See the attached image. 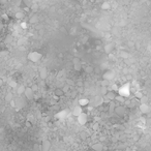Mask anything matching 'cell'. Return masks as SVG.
<instances>
[{"instance_id":"cell-24","label":"cell","mask_w":151,"mask_h":151,"mask_svg":"<svg viewBox=\"0 0 151 151\" xmlns=\"http://www.w3.org/2000/svg\"><path fill=\"white\" fill-rule=\"evenodd\" d=\"M24 16H25V14H24L23 11H18L17 14H16V18H17V19H20V20H21V19L24 18Z\"/></svg>"},{"instance_id":"cell-22","label":"cell","mask_w":151,"mask_h":151,"mask_svg":"<svg viewBox=\"0 0 151 151\" xmlns=\"http://www.w3.org/2000/svg\"><path fill=\"white\" fill-rule=\"evenodd\" d=\"M25 89H26V87H25V86H19L18 89H17L18 94H24Z\"/></svg>"},{"instance_id":"cell-18","label":"cell","mask_w":151,"mask_h":151,"mask_svg":"<svg viewBox=\"0 0 151 151\" xmlns=\"http://www.w3.org/2000/svg\"><path fill=\"white\" fill-rule=\"evenodd\" d=\"M113 49H114V46H113L112 43H108V45L105 46V51H106V53H108V54L112 53Z\"/></svg>"},{"instance_id":"cell-19","label":"cell","mask_w":151,"mask_h":151,"mask_svg":"<svg viewBox=\"0 0 151 151\" xmlns=\"http://www.w3.org/2000/svg\"><path fill=\"white\" fill-rule=\"evenodd\" d=\"M110 8H111V4H110L109 2L105 1V2L102 3V9H103V11H109Z\"/></svg>"},{"instance_id":"cell-4","label":"cell","mask_w":151,"mask_h":151,"mask_svg":"<svg viewBox=\"0 0 151 151\" xmlns=\"http://www.w3.org/2000/svg\"><path fill=\"white\" fill-rule=\"evenodd\" d=\"M34 91L32 89V87H26V89H25V92H24V97L26 98L27 100H31L34 98V96H35V94H34Z\"/></svg>"},{"instance_id":"cell-8","label":"cell","mask_w":151,"mask_h":151,"mask_svg":"<svg viewBox=\"0 0 151 151\" xmlns=\"http://www.w3.org/2000/svg\"><path fill=\"white\" fill-rule=\"evenodd\" d=\"M50 148H51V143L48 140L43 141L42 145H40V151H50Z\"/></svg>"},{"instance_id":"cell-5","label":"cell","mask_w":151,"mask_h":151,"mask_svg":"<svg viewBox=\"0 0 151 151\" xmlns=\"http://www.w3.org/2000/svg\"><path fill=\"white\" fill-rule=\"evenodd\" d=\"M114 113L119 117H123V116L126 114V108L124 106H117L115 108V111Z\"/></svg>"},{"instance_id":"cell-25","label":"cell","mask_w":151,"mask_h":151,"mask_svg":"<svg viewBox=\"0 0 151 151\" xmlns=\"http://www.w3.org/2000/svg\"><path fill=\"white\" fill-rule=\"evenodd\" d=\"M100 91H102V95H106V94L107 93H108V86H102V90H100Z\"/></svg>"},{"instance_id":"cell-3","label":"cell","mask_w":151,"mask_h":151,"mask_svg":"<svg viewBox=\"0 0 151 151\" xmlns=\"http://www.w3.org/2000/svg\"><path fill=\"white\" fill-rule=\"evenodd\" d=\"M42 57H43L42 53L36 52V51L30 52L29 54H28V59H29L30 61H32V62H38L40 59H42Z\"/></svg>"},{"instance_id":"cell-20","label":"cell","mask_w":151,"mask_h":151,"mask_svg":"<svg viewBox=\"0 0 151 151\" xmlns=\"http://www.w3.org/2000/svg\"><path fill=\"white\" fill-rule=\"evenodd\" d=\"M39 75H40V78L43 79V80H45L47 78V76H48V73H47V70L46 68H42L39 71Z\"/></svg>"},{"instance_id":"cell-32","label":"cell","mask_w":151,"mask_h":151,"mask_svg":"<svg viewBox=\"0 0 151 151\" xmlns=\"http://www.w3.org/2000/svg\"><path fill=\"white\" fill-rule=\"evenodd\" d=\"M11 87H14V88H15V87H18V86H17V84H16L15 82H11Z\"/></svg>"},{"instance_id":"cell-29","label":"cell","mask_w":151,"mask_h":151,"mask_svg":"<svg viewBox=\"0 0 151 151\" xmlns=\"http://www.w3.org/2000/svg\"><path fill=\"white\" fill-rule=\"evenodd\" d=\"M21 27L23 28V29H26V28H27V23H26V22L22 21L21 22Z\"/></svg>"},{"instance_id":"cell-27","label":"cell","mask_w":151,"mask_h":151,"mask_svg":"<svg viewBox=\"0 0 151 151\" xmlns=\"http://www.w3.org/2000/svg\"><path fill=\"white\" fill-rule=\"evenodd\" d=\"M5 100H6V102H12V94L11 93H8L7 95L5 96Z\"/></svg>"},{"instance_id":"cell-14","label":"cell","mask_w":151,"mask_h":151,"mask_svg":"<svg viewBox=\"0 0 151 151\" xmlns=\"http://www.w3.org/2000/svg\"><path fill=\"white\" fill-rule=\"evenodd\" d=\"M74 66L76 70H82V63L80 62V59L79 58H75L74 59Z\"/></svg>"},{"instance_id":"cell-31","label":"cell","mask_w":151,"mask_h":151,"mask_svg":"<svg viewBox=\"0 0 151 151\" xmlns=\"http://www.w3.org/2000/svg\"><path fill=\"white\" fill-rule=\"evenodd\" d=\"M32 89H33L34 91H37V89H38V87H37V85H33V86H32Z\"/></svg>"},{"instance_id":"cell-9","label":"cell","mask_w":151,"mask_h":151,"mask_svg":"<svg viewBox=\"0 0 151 151\" xmlns=\"http://www.w3.org/2000/svg\"><path fill=\"white\" fill-rule=\"evenodd\" d=\"M117 95H118V93L116 92V91H114V90H109L108 93H107L106 95H103V96H107L110 100H111V102H113V100L116 99V96H117Z\"/></svg>"},{"instance_id":"cell-12","label":"cell","mask_w":151,"mask_h":151,"mask_svg":"<svg viewBox=\"0 0 151 151\" xmlns=\"http://www.w3.org/2000/svg\"><path fill=\"white\" fill-rule=\"evenodd\" d=\"M114 73H113L112 70H108V71H106L105 74H103V80H108V81H110V80H112L113 78H114Z\"/></svg>"},{"instance_id":"cell-11","label":"cell","mask_w":151,"mask_h":151,"mask_svg":"<svg viewBox=\"0 0 151 151\" xmlns=\"http://www.w3.org/2000/svg\"><path fill=\"white\" fill-rule=\"evenodd\" d=\"M83 113V107H81L80 105H78L77 107H75L74 110H73V114L76 116V117H78L80 114Z\"/></svg>"},{"instance_id":"cell-15","label":"cell","mask_w":151,"mask_h":151,"mask_svg":"<svg viewBox=\"0 0 151 151\" xmlns=\"http://www.w3.org/2000/svg\"><path fill=\"white\" fill-rule=\"evenodd\" d=\"M67 116V112L66 110H62V111H59L57 114H56V117L58 119H65Z\"/></svg>"},{"instance_id":"cell-6","label":"cell","mask_w":151,"mask_h":151,"mask_svg":"<svg viewBox=\"0 0 151 151\" xmlns=\"http://www.w3.org/2000/svg\"><path fill=\"white\" fill-rule=\"evenodd\" d=\"M78 122L80 123L81 125H85L87 123V121H88V117H87V114L85 112H83L82 114H80L78 116Z\"/></svg>"},{"instance_id":"cell-7","label":"cell","mask_w":151,"mask_h":151,"mask_svg":"<svg viewBox=\"0 0 151 151\" xmlns=\"http://www.w3.org/2000/svg\"><path fill=\"white\" fill-rule=\"evenodd\" d=\"M26 105V102H25L24 97H18L17 100H16V109H22L23 107Z\"/></svg>"},{"instance_id":"cell-30","label":"cell","mask_w":151,"mask_h":151,"mask_svg":"<svg viewBox=\"0 0 151 151\" xmlns=\"http://www.w3.org/2000/svg\"><path fill=\"white\" fill-rule=\"evenodd\" d=\"M92 70H93V68H92V67H90V66L86 67V73H91Z\"/></svg>"},{"instance_id":"cell-16","label":"cell","mask_w":151,"mask_h":151,"mask_svg":"<svg viewBox=\"0 0 151 151\" xmlns=\"http://www.w3.org/2000/svg\"><path fill=\"white\" fill-rule=\"evenodd\" d=\"M90 103V100L87 99V98H81L80 100H79V105H80L81 107H87L88 105Z\"/></svg>"},{"instance_id":"cell-28","label":"cell","mask_w":151,"mask_h":151,"mask_svg":"<svg viewBox=\"0 0 151 151\" xmlns=\"http://www.w3.org/2000/svg\"><path fill=\"white\" fill-rule=\"evenodd\" d=\"M111 90H114L116 91V92L118 93V90H119V87H118V85L117 84H114V85H112V89Z\"/></svg>"},{"instance_id":"cell-10","label":"cell","mask_w":151,"mask_h":151,"mask_svg":"<svg viewBox=\"0 0 151 151\" xmlns=\"http://www.w3.org/2000/svg\"><path fill=\"white\" fill-rule=\"evenodd\" d=\"M140 111L143 114H147L150 111V107L148 103H140Z\"/></svg>"},{"instance_id":"cell-33","label":"cell","mask_w":151,"mask_h":151,"mask_svg":"<svg viewBox=\"0 0 151 151\" xmlns=\"http://www.w3.org/2000/svg\"><path fill=\"white\" fill-rule=\"evenodd\" d=\"M130 151H137V150H130Z\"/></svg>"},{"instance_id":"cell-23","label":"cell","mask_w":151,"mask_h":151,"mask_svg":"<svg viewBox=\"0 0 151 151\" xmlns=\"http://www.w3.org/2000/svg\"><path fill=\"white\" fill-rule=\"evenodd\" d=\"M116 102H118L119 103H122V102H124V100H125V97H123V96H121V95H119V94H118V95L117 96H116Z\"/></svg>"},{"instance_id":"cell-13","label":"cell","mask_w":151,"mask_h":151,"mask_svg":"<svg viewBox=\"0 0 151 151\" xmlns=\"http://www.w3.org/2000/svg\"><path fill=\"white\" fill-rule=\"evenodd\" d=\"M91 149H92L93 151H102L103 145L102 143H95V144H93V145L91 146Z\"/></svg>"},{"instance_id":"cell-21","label":"cell","mask_w":151,"mask_h":151,"mask_svg":"<svg viewBox=\"0 0 151 151\" xmlns=\"http://www.w3.org/2000/svg\"><path fill=\"white\" fill-rule=\"evenodd\" d=\"M113 102H114V100H113ZM111 102L108 105L109 108H110V112H114L115 111V108L117 107V106H116V102Z\"/></svg>"},{"instance_id":"cell-17","label":"cell","mask_w":151,"mask_h":151,"mask_svg":"<svg viewBox=\"0 0 151 151\" xmlns=\"http://www.w3.org/2000/svg\"><path fill=\"white\" fill-rule=\"evenodd\" d=\"M54 94L56 96H58V97H60V96H62L63 94H65V92H64V90L62 89V88H57V89H55V91H54Z\"/></svg>"},{"instance_id":"cell-1","label":"cell","mask_w":151,"mask_h":151,"mask_svg":"<svg viewBox=\"0 0 151 151\" xmlns=\"http://www.w3.org/2000/svg\"><path fill=\"white\" fill-rule=\"evenodd\" d=\"M118 94L123 97H128L130 95V87H129V84H125V85H122V86L119 87V90H118Z\"/></svg>"},{"instance_id":"cell-26","label":"cell","mask_w":151,"mask_h":151,"mask_svg":"<svg viewBox=\"0 0 151 151\" xmlns=\"http://www.w3.org/2000/svg\"><path fill=\"white\" fill-rule=\"evenodd\" d=\"M139 100H140V103H148V98L146 96H142Z\"/></svg>"},{"instance_id":"cell-2","label":"cell","mask_w":151,"mask_h":151,"mask_svg":"<svg viewBox=\"0 0 151 151\" xmlns=\"http://www.w3.org/2000/svg\"><path fill=\"white\" fill-rule=\"evenodd\" d=\"M103 103V95H97V96H94L93 98H91L90 100V105L96 108V107H99Z\"/></svg>"}]
</instances>
